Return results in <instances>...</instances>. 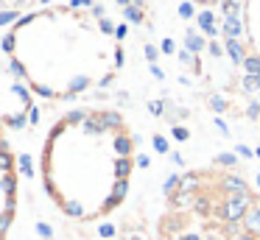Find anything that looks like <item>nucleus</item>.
I'll return each instance as SVG.
<instances>
[{
    "label": "nucleus",
    "instance_id": "3",
    "mask_svg": "<svg viewBox=\"0 0 260 240\" xmlns=\"http://www.w3.org/2000/svg\"><path fill=\"white\" fill-rule=\"evenodd\" d=\"M232 37L249 64L260 70V0H230Z\"/></svg>",
    "mask_w": 260,
    "mask_h": 240
},
{
    "label": "nucleus",
    "instance_id": "2",
    "mask_svg": "<svg viewBox=\"0 0 260 240\" xmlns=\"http://www.w3.org/2000/svg\"><path fill=\"white\" fill-rule=\"evenodd\" d=\"M135 173V134L120 112L81 106L45 134L40 176L45 195L64 218L95 223L112 215Z\"/></svg>",
    "mask_w": 260,
    "mask_h": 240
},
{
    "label": "nucleus",
    "instance_id": "1",
    "mask_svg": "<svg viewBox=\"0 0 260 240\" xmlns=\"http://www.w3.org/2000/svg\"><path fill=\"white\" fill-rule=\"evenodd\" d=\"M6 56L20 81L48 100L98 92L123 67L115 25L87 3H51L23 14L6 31Z\"/></svg>",
    "mask_w": 260,
    "mask_h": 240
},
{
    "label": "nucleus",
    "instance_id": "4",
    "mask_svg": "<svg viewBox=\"0 0 260 240\" xmlns=\"http://www.w3.org/2000/svg\"><path fill=\"white\" fill-rule=\"evenodd\" d=\"M193 3H199V6H215V3H221V0H193Z\"/></svg>",
    "mask_w": 260,
    "mask_h": 240
}]
</instances>
